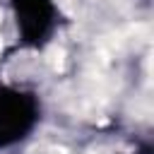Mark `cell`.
I'll return each instance as SVG.
<instances>
[{"mask_svg": "<svg viewBox=\"0 0 154 154\" xmlns=\"http://www.w3.org/2000/svg\"><path fill=\"white\" fill-rule=\"evenodd\" d=\"M38 118V106L34 96L17 89H0V147L22 140Z\"/></svg>", "mask_w": 154, "mask_h": 154, "instance_id": "1", "label": "cell"}, {"mask_svg": "<svg viewBox=\"0 0 154 154\" xmlns=\"http://www.w3.org/2000/svg\"><path fill=\"white\" fill-rule=\"evenodd\" d=\"M14 17L29 43H43L55 26V7L51 0H14Z\"/></svg>", "mask_w": 154, "mask_h": 154, "instance_id": "2", "label": "cell"}]
</instances>
